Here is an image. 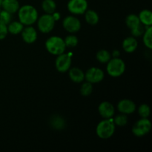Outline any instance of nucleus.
<instances>
[{
	"instance_id": "obj_1",
	"label": "nucleus",
	"mask_w": 152,
	"mask_h": 152,
	"mask_svg": "<svg viewBox=\"0 0 152 152\" xmlns=\"http://www.w3.org/2000/svg\"><path fill=\"white\" fill-rule=\"evenodd\" d=\"M19 22L25 25H31L37 22L38 13L34 7L31 5H24L19 9Z\"/></svg>"
},
{
	"instance_id": "obj_2",
	"label": "nucleus",
	"mask_w": 152,
	"mask_h": 152,
	"mask_svg": "<svg viewBox=\"0 0 152 152\" xmlns=\"http://www.w3.org/2000/svg\"><path fill=\"white\" fill-rule=\"evenodd\" d=\"M115 131V124L111 118L105 119L98 124L96 132L99 137L102 139H108L111 137Z\"/></svg>"
},
{
	"instance_id": "obj_3",
	"label": "nucleus",
	"mask_w": 152,
	"mask_h": 152,
	"mask_svg": "<svg viewBox=\"0 0 152 152\" xmlns=\"http://www.w3.org/2000/svg\"><path fill=\"white\" fill-rule=\"evenodd\" d=\"M45 47L48 51L53 55H59L65 50V42L61 37H51L46 41Z\"/></svg>"
},
{
	"instance_id": "obj_4",
	"label": "nucleus",
	"mask_w": 152,
	"mask_h": 152,
	"mask_svg": "<svg viewBox=\"0 0 152 152\" xmlns=\"http://www.w3.org/2000/svg\"><path fill=\"white\" fill-rule=\"evenodd\" d=\"M126 65L121 59L115 57L110 59L107 65V72L113 77H118L124 73Z\"/></svg>"
},
{
	"instance_id": "obj_5",
	"label": "nucleus",
	"mask_w": 152,
	"mask_h": 152,
	"mask_svg": "<svg viewBox=\"0 0 152 152\" xmlns=\"http://www.w3.org/2000/svg\"><path fill=\"white\" fill-rule=\"evenodd\" d=\"M151 123L147 118H142L138 120L132 129V132L137 137H142L151 131Z\"/></svg>"
},
{
	"instance_id": "obj_6",
	"label": "nucleus",
	"mask_w": 152,
	"mask_h": 152,
	"mask_svg": "<svg viewBox=\"0 0 152 152\" xmlns=\"http://www.w3.org/2000/svg\"><path fill=\"white\" fill-rule=\"evenodd\" d=\"M55 19L53 15L45 14L42 15L38 20V28L41 32L49 33L53 30L55 25Z\"/></svg>"
},
{
	"instance_id": "obj_7",
	"label": "nucleus",
	"mask_w": 152,
	"mask_h": 152,
	"mask_svg": "<svg viewBox=\"0 0 152 152\" xmlns=\"http://www.w3.org/2000/svg\"><path fill=\"white\" fill-rule=\"evenodd\" d=\"M88 8L86 0H70L68 4V9L73 14H83Z\"/></svg>"
},
{
	"instance_id": "obj_8",
	"label": "nucleus",
	"mask_w": 152,
	"mask_h": 152,
	"mask_svg": "<svg viewBox=\"0 0 152 152\" xmlns=\"http://www.w3.org/2000/svg\"><path fill=\"white\" fill-rule=\"evenodd\" d=\"M71 65V58L69 54L61 53L56 60V68L59 72H65L70 68Z\"/></svg>"
},
{
	"instance_id": "obj_9",
	"label": "nucleus",
	"mask_w": 152,
	"mask_h": 152,
	"mask_svg": "<svg viewBox=\"0 0 152 152\" xmlns=\"http://www.w3.org/2000/svg\"><path fill=\"white\" fill-rule=\"evenodd\" d=\"M104 78V72L98 68H91L85 74V79L91 83H97Z\"/></svg>"
},
{
	"instance_id": "obj_10",
	"label": "nucleus",
	"mask_w": 152,
	"mask_h": 152,
	"mask_svg": "<svg viewBox=\"0 0 152 152\" xmlns=\"http://www.w3.org/2000/svg\"><path fill=\"white\" fill-rule=\"evenodd\" d=\"M63 27L68 32H77L81 28V23L77 18L72 16H68L63 21Z\"/></svg>"
},
{
	"instance_id": "obj_11",
	"label": "nucleus",
	"mask_w": 152,
	"mask_h": 152,
	"mask_svg": "<svg viewBox=\"0 0 152 152\" xmlns=\"http://www.w3.org/2000/svg\"><path fill=\"white\" fill-rule=\"evenodd\" d=\"M117 108L119 111L123 114H129L134 112L136 109V105L133 101L130 99H123L118 103Z\"/></svg>"
},
{
	"instance_id": "obj_12",
	"label": "nucleus",
	"mask_w": 152,
	"mask_h": 152,
	"mask_svg": "<svg viewBox=\"0 0 152 152\" xmlns=\"http://www.w3.org/2000/svg\"><path fill=\"white\" fill-rule=\"evenodd\" d=\"M99 113L103 118L109 119L114 116V107L108 102H102L99 105Z\"/></svg>"
},
{
	"instance_id": "obj_13",
	"label": "nucleus",
	"mask_w": 152,
	"mask_h": 152,
	"mask_svg": "<svg viewBox=\"0 0 152 152\" xmlns=\"http://www.w3.org/2000/svg\"><path fill=\"white\" fill-rule=\"evenodd\" d=\"M22 37L26 43L31 44L34 42L37 39V33L33 27L28 26L23 28L22 31Z\"/></svg>"
},
{
	"instance_id": "obj_14",
	"label": "nucleus",
	"mask_w": 152,
	"mask_h": 152,
	"mask_svg": "<svg viewBox=\"0 0 152 152\" xmlns=\"http://www.w3.org/2000/svg\"><path fill=\"white\" fill-rule=\"evenodd\" d=\"M1 7L4 10L12 14L18 11L19 9V4L17 0H2Z\"/></svg>"
},
{
	"instance_id": "obj_15",
	"label": "nucleus",
	"mask_w": 152,
	"mask_h": 152,
	"mask_svg": "<svg viewBox=\"0 0 152 152\" xmlns=\"http://www.w3.org/2000/svg\"><path fill=\"white\" fill-rule=\"evenodd\" d=\"M123 48L127 53H132L137 48V41L134 37H128L123 41Z\"/></svg>"
},
{
	"instance_id": "obj_16",
	"label": "nucleus",
	"mask_w": 152,
	"mask_h": 152,
	"mask_svg": "<svg viewBox=\"0 0 152 152\" xmlns=\"http://www.w3.org/2000/svg\"><path fill=\"white\" fill-rule=\"evenodd\" d=\"M50 126L56 130H62L65 127V122L64 119L59 115L52 116L50 120Z\"/></svg>"
},
{
	"instance_id": "obj_17",
	"label": "nucleus",
	"mask_w": 152,
	"mask_h": 152,
	"mask_svg": "<svg viewBox=\"0 0 152 152\" xmlns=\"http://www.w3.org/2000/svg\"><path fill=\"white\" fill-rule=\"evenodd\" d=\"M69 77L74 83H81L84 80L85 74L80 68H74L70 70Z\"/></svg>"
},
{
	"instance_id": "obj_18",
	"label": "nucleus",
	"mask_w": 152,
	"mask_h": 152,
	"mask_svg": "<svg viewBox=\"0 0 152 152\" xmlns=\"http://www.w3.org/2000/svg\"><path fill=\"white\" fill-rule=\"evenodd\" d=\"M138 17L142 25H145V26H151L152 25V13L150 10H142Z\"/></svg>"
},
{
	"instance_id": "obj_19",
	"label": "nucleus",
	"mask_w": 152,
	"mask_h": 152,
	"mask_svg": "<svg viewBox=\"0 0 152 152\" xmlns=\"http://www.w3.org/2000/svg\"><path fill=\"white\" fill-rule=\"evenodd\" d=\"M23 28V24L20 22H12L8 24L7 31L12 34H18L22 32Z\"/></svg>"
},
{
	"instance_id": "obj_20",
	"label": "nucleus",
	"mask_w": 152,
	"mask_h": 152,
	"mask_svg": "<svg viewBox=\"0 0 152 152\" xmlns=\"http://www.w3.org/2000/svg\"><path fill=\"white\" fill-rule=\"evenodd\" d=\"M42 7L45 12L48 14H52L56 10V4L53 0H44L42 4Z\"/></svg>"
},
{
	"instance_id": "obj_21",
	"label": "nucleus",
	"mask_w": 152,
	"mask_h": 152,
	"mask_svg": "<svg viewBox=\"0 0 152 152\" xmlns=\"http://www.w3.org/2000/svg\"><path fill=\"white\" fill-rule=\"evenodd\" d=\"M86 22L90 25H96L99 22V16L97 13L94 10H86Z\"/></svg>"
},
{
	"instance_id": "obj_22",
	"label": "nucleus",
	"mask_w": 152,
	"mask_h": 152,
	"mask_svg": "<svg viewBox=\"0 0 152 152\" xmlns=\"http://www.w3.org/2000/svg\"><path fill=\"white\" fill-rule=\"evenodd\" d=\"M126 22L127 26L129 27V28H131V29L136 28L137 26H138V25L141 23L140 21L139 17L135 14L129 15V16H127V18H126Z\"/></svg>"
},
{
	"instance_id": "obj_23",
	"label": "nucleus",
	"mask_w": 152,
	"mask_h": 152,
	"mask_svg": "<svg viewBox=\"0 0 152 152\" xmlns=\"http://www.w3.org/2000/svg\"><path fill=\"white\" fill-rule=\"evenodd\" d=\"M143 42L145 45L149 49L152 48V39H151V34H152V28L151 26H147L146 30L145 33H143Z\"/></svg>"
},
{
	"instance_id": "obj_24",
	"label": "nucleus",
	"mask_w": 152,
	"mask_h": 152,
	"mask_svg": "<svg viewBox=\"0 0 152 152\" xmlns=\"http://www.w3.org/2000/svg\"><path fill=\"white\" fill-rule=\"evenodd\" d=\"M96 59L101 63H106L111 59V53L106 50H101L96 53Z\"/></svg>"
},
{
	"instance_id": "obj_25",
	"label": "nucleus",
	"mask_w": 152,
	"mask_h": 152,
	"mask_svg": "<svg viewBox=\"0 0 152 152\" xmlns=\"http://www.w3.org/2000/svg\"><path fill=\"white\" fill-rule=\"evenodd\" d=\"M92 91H93L92 83H89V82L83 83L81 89H80V92H81L82 95H83V96H88L91 94Z\"/></svg>"
},
{
	"instance_id": "obj_26",
	"label": "nucleus",
	"mask_w": 152,
	"mask_h": 152,
	"mask_svg": "<svg viewBox=\"0 0 152 152\" xmlns=\"http://www.w3.org/2000/svg\"><path fill=\"white\" fill-rule=\"evenodd\" d=\"M113 120H114V123L115 125H117L119 126H124L127 124L128 117L126 114H123L115 117V118Z\"/></svg>"
},
{
	"instance_id": "obj_27",
	"label": "nucleus",
	"mask_w": 152,
	"mask_h": 152,
	"mask_svg": "<svg viewBox=\"0 0 152 152\" xmlns=\"http://www.w3.org/2000/svg\"><path fill=\"white\" fill-rule=\"evenodd\" d=\"M64 42H65V46L69 48H74L77 46V43H78V39H77V37H75V36L70 35L65 38Z\"/></svg>"
},
{
	"instance_id": "obj_28",
	"label": "nucleus",
	"mask_w": 152,
	"mask_h": 152,
	"mask_svg": "<svg viewBox=\"0 0 152 152\" xmlns=\"http://www.w3.org/2000/svg\"><path fill=\"white\" fill-rule=\"evenodd\" d=\"M138 112H139V114L142 118H147L150 115L151 111H150V108L148 105H146V104H142L139 108Z\"/></svg>"
},
{
	"instance_id": "obj_29",
	"label": "nucleus",
	"mask_w": 152,
	"mask_h": 152,
	"mask_svg": "<svg viewBox=\"0 0 152 152\" xmlns=\"http://www.w3.org/2000/svg\"><path fill=\"white\" fill-rule=\"evenodd\" d=\"M11 13L4 10H2V11H0V21H1L3 23L8 25L10 22V21H11Z\"/></svg>"
},
{
	"instance_id": "obj_30",
	"label": "nucleus",
	"mask_w": 152,
	"mask_h": 152,
	"mask_svg": "<svg viewBox=\"0 0 152 152\" xmlns=\"http://www.w3.org/2000/svg\"><path fill=\"white\" fill-rule=\"evenodd\" d=\"M131 30H132V35L134 36V37H140L144 33V27L142 26L141 23L138 26H137L136 28H132Z\"/></svg>"
},
{
	"instance_id": "obj_31",
	"label": "nucleus",
	"mask_w": 152,
	"mask_h": 152,
	"mask_svg": "<svg viewBox=\"0 0 152 152\" xmlns=\"http://www.w3.org/2000/svg\"><path fill=\"white\" fill-rule=\"evenodd\" d=\"M7 33H8V31H7V25L0 21V40L5 38Z\"/></svg>"
},
{
	"instance_id": "obj_32",
	"label": "nucleus",
	"mask_w": 152,
	"mask_h": 152,
	"mask_svg": "<svg viewBox=\"0 0 152 152\" xmlns=\"http://www.w3.org/2000/svg\"><path fill=\"white\" fill-rule=\"evenodd\" d=\"M53 18H54L55 21L59 20V18H60V15H59V13H53Z\"/></svg>"
},
{
	"instance_id": "obj_33",
	"label": "nucleus",
	"mask_w": 152,
	"mask_h": 152,
	"mask_svg": "<svg viewBox=\"0 0 152 152\" xmlns=\"http://www.w3.org/2000/svg\"><path fill=\"white\" fill-rule=\"evenodd\" d=\"M112 55L114 58L119 57V56H120V52H119V50H114V51L113 52Z\"/></svg>"
},
{
	"instance_id": "obj_34",
	"label": "nucleus",
	"mask_w": 152,
	"mask_h": 152,
	"mask_svg": "<svg viewBox=\"0 0 152 152\" xmlns=\"http://www.w3.org/2000/svg\"><path fill=\"white\" fill-rule=\"evenodd\" d=\"M1 3H2V0H0V7H1Z\"/></svg>"
}]
</instances>
